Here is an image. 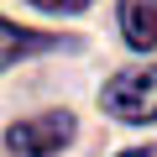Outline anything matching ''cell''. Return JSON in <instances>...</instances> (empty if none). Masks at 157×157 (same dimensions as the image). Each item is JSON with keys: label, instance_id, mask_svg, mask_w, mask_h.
Segmentation results:
<instances>
[{"label": "cell", "instance_id": "cell-1", "mask_svg": "<svg viewBox=\"0 0 157 157\" xmlns=\"http://www.w3.org/2000/svg\"><path fill=\"white\" fill-rule=\"evenodd\" d=\"M100 105H105L115 121H126V126H147V121H157V63L121 68L110 84H105Z\"/></svg>", "mask_w": 157, "mask_h": 157}, {"label": "cell", "instance_id": "cell-2", "mask_svg": "<svg viewBox=\"0 0 157 157\" xmlns=\"http://www.w3.org/2000/svg\"><path fill=\"white\" fill-rule=\"evenodd\" d=\"M11 152L16 157H58L68 141H73V115L68 110H42V115H26L6 131Z\"/></svg>", "mask_w": 157, "mask_h": 157}, {"label": "cell", "instance_id": "cell-3", "mask_svg": "<svg viewBox=\"0 0 157 157\" xmlns=\"http://www.w3.org/2000/svg\"><path fill=\"white\" fill-rule=\"evenodd\" d=\"M52 47H73V37H52V32H26L16 21L0 16V68H11L32 52H52Z\"/></svg>", "mask_w": 157, "mask_h": 157}, {"label": "cell", "instance_id": "cell-4", "mask_svg": "<svg viewBox=\"0 0 157 157\" xmlns=\"http://www.w3.org/2000/svg\"><path fill=\"white\" fill-rule=\"evenodd\" d=\"M121 37L136 52L157 47V0H121Z\"/></svg>", "mask_w": 157, "mask_h": 157}, {"label": "cell", "instance_id": "cell-5", "mask_svg": "<svg viewBox=\"0 0 157 157\" xmlns=\"http://www.w3.org/2000/svg\"><path fill=\"white\" fill-rule=\"evenodd\" d=\"M37 11H52V16H68V11H84L89 0H32Z\"/></svg>", "mask_w": 157, "mask_h": 157}, {"label": "cell", "instance_id": "cell-6", "mask_svg": "<svg viewBox=\"0 0 157 157\" xmlns=\"http://www.w3.org/2000/svg\"><path fill=\"white\" fill-rule=\"evenodd\" d=\"M121 157H157V147H131V152H121Z\"/></svg>", "mask_w": 157, "mask_h": 157}]
</instances>
